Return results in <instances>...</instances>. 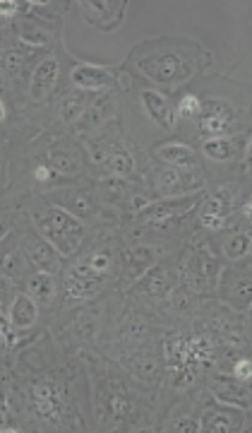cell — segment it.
Instances as JSON below:
<instances>
[{
	"instance_id": "cell-1",
	"label": "cell",
	"mask_w": 252,
	"mask_h": 433,
	"mask_svg": "<svg viewBox=\"0 0 252 433\" xmlns=\"http://www.w3.org/2000/svg\"><path fill=\"white\" fill-rule=\"evenodd\" d=\"M39 224L46 236L60 248L63 256L72 253L74 246L79 243V238H82V227H79V222L70 212L60 210V207H51L46 214H41Z\"/></svg>"
},
{
	"instance_id": "cell-2",
	"label": "cell",
	"mask_w": 252,
	"mask_h": 433,
	"mask_svg": "<svg viewBox=\"0 0 252 433\" xmlns=\"http://www.w3.org/2000/svg\"><path fill=\"white\" fill-rule=\"evenodd\" d=\"M142 70L161 84H176L188 75V58L178 51H161L142 58Z\"/></svg>"
},
{
	"instance_id": "cell-3",
	"label": "cell",
	"mask_w": 252,
	"mask_h": 433,
	"mask_svg": "<svg viewBox=\"0 0 252 433\" xmlns=\"http://www.w3.org/2000/svg\"><path fill=\"white\" fill-rule=\"evenodd\" d=\"M104 272L94 270L89 265V260L79 262L70 270V275L65 277V291H68L70 299H87V296L94 294V289L104 280Z\"/></svg>"
},
{
	"instance_id": "cell-4",
	"label": "cell",
	"mask_w": 252,
	"mask_h": 433,
	"mask_svg": "<svg viewBox=\"0 0 252 433\" xmlns=\"http://www.w3.org/2000/svg\"><path fill=\"white\" fill-rule=\"evenodd\" d=\"M31 404H34V412L39 414L44 421H60V414H63V402H60V390L51 383H39L31 390Z\"/></svg>"
},
{
	"instance_id": "cell-5",
	"label": "cell",
	"mask_w": 252,
	"mask_h": 433,
	"mask_svg": "<svg viewBox=\"0 0 252 433\" xmlns=\"http://www.w3.org/2000/svg\"><path fill=\"white\" fill-rule=\"evenodd\" d=\"M82 5L84 17L92 22L94 27L99 29H115L123 20V12H125V3H79Z\"/></svg>"
},
{
	"instance_id": "cell-6",
	"label": "cell",
	"mask_w": 252,
	"mask_h": 433,
	"mask_svg": "<svg viewBox=\"0 0 252 433\" xmlns=\"http://www.w3.org/2000/svg\"><path fill=\"white\" fill-rule=\"evenodd\" d=\"M233 125V111L228 103L223 101H212L207 106V111L199 119V130L209 138H221L231 130Z\"/></svg>"
},
{
	"instance_id": "cell-7",
	"label": "cell",
	"mask_w": 252,
	"mask_h": 433,
	"mask_svg": "<svg viewBox=\"0 0 252 433\" xmlns=\"http://www.w3.org/2000/svg\"><path fill=\"white\" fill-rule=\"evenodd\" d=\"M195 202H197L195 197H183V200L163 202V205H149L147 210L139 214V219H142V222H154V224H168L171 219H176V216L188 214L195 207Z\"/></svg>"
},
{
	"instance_id": "cell-8",
	"label": "cell",
	"mask_w": 252,
	"mask_h": 433,
	"mask_svg": "<svg viewBox=\"0 0 252 433\" xmlns=\"http://www.w3.org/2000/svg\"><path fill=\"white\" fill-rule=\"evenodd\" d=\"M72 82L82 89H101L106 84L113 82V75L109 73L106 68H94V65H77L72 70Z\"/></svg>"
},
{
	"instance_id": "cell-9",
	"label": "cell",
	"mask_w": 252,
	"mask_h": 433,
	"mask_svg": "<svg viewBox=\"0 0 252 433\" xmlns=\"http://www.w3.org/2000/svg\"><path fill=\"white\" fill-rule=\"evenodd\" d=\"M154 154H156L158 159H163V162L173 164V166H180V169H190L197 164V154H195V149L188 147V145H178V143L161 145V147L154 149Z\"/></svg>"
},
{
	"instance_id": "cell-10",
	"label": "cell",
	"mask_w": 252,
	"mask_h": 433,
	"mask_svg": "<svg viewBox=\"0 0 252 433\" xmlns=\"http://www.w3.org/2000/svg\"><path fill=\"white\" fill-rule=\"evenodd\" d=\"M55 77H58V60L46 58L36 65L34 75H31V94L34 99H41L51 87H53Z\"/></svg>"
},
{
	"instance_id": "cell-11",
	"label": "cell",
	"mask_w": 252,
	"mask_h": 433,
	"mask_svg": "<svg viewBox=\"0 0 252 433\" xmlns=\"http://www.w3.org/2000/svg\"><path fill=\"white\" fill-rule=\"evenodd\" d=\"M27 256H29L31 262H34L36 267H41V270L46 272L58 270V253H55V248L51 246L48 241H41V238L31 241L29 248H27Z\"/></svg>"
},
{
	"instance_id": "cell-12",
	"label": "cell",
	"mask_w": 252,
	"mask_h": 433,
	"mask_svg": "<svg viewBox=\"0 0 252 433\" xmlns=\"http://www.w3.org/2000/svg\"><path fill=\"white\" fill-rule=\"evenodd\" d=\"M10 320L15 327H20V330H27V327H31V325L36 323V304L31 296L22 294L15 299V304H12V310H10Z\"/></svg>"
},
{
	"instance_id": "cell-13",
	"label": "cell",
	"mask_w": 252,
	"mask_h": 433,
	"mask_svg": "<svg viewBox=\"0 0 252 433\" xmlns=\"http://www.w3.org/2000/svg\"><path fill=\"white\" fill-rule=\"evenodd\" d=\"M240 426H242V417L231 412H212L204 417V423H202L204 431H212V433L240 431Z\"/></svg>"
},
{
	"instance_id": "cell-14",
	"label": "cell",
	"mask_w": 252,
	"mask_h": 433,
	"mask_svg": "<svg viewBox=\"0 0 252 433\" xmlns=\"http://www.w3.org/2000/svg\"><path fill=\"white\" fill-rule=\"evenodd\" d=\"M29 294L34 296V299L44 301V304H48L55 294V280L48 272H39V275H34L29 280Z\"/></svg>"
},
{
	"instance_id": "cell-15",
	"label": "cell",
	"mask_w": 252,
	"mask_h": 433,
	"mask_svg": "<svg viewBox=\"0 0 252 433\" xmlns=\"http://www.w3.org/2000/svg\"><path fill=\"white\" fill-rule=\"evenodd\" d=\"M142 101H144V108H147L149 116H152L154 121H158L161 125H168V123H166L168 101L161 97V94H158V92H152V89H147V92H142Z\"/></svg>"
},
{
	"instance_id": "cell-16",
	"label": "cell",
	"mask_w": 252,
	"mask_h": 433,
	"mask_svg": "<svg viewBox=\"0 0 252 433\" xmlns=\"http://www.w3.org/2000/svg\"><path fill=\"white\" fill-rule=\"evenodd\" d=\"M202 224L212 232H219L223 227V202L219 197H212V200L204 202L202 207Z\"/></svg>"
},
{
	"instance_id": "cell-17",
	"label": "cell",
	"mask_w": 252,
	"mask_h": 433,
	"mask_svg": "<svg viewBox=\"0 0 252 433\" xmlns=\"http://www.w3.org/2000/svg\"><path fill=\"white\" fill-rule=\"evenodd\" d=\"M202 149H204V154H207L209 159H216V162H228V159L233 157V152H236L233 143H228V140H223V138L207 140Z\"/></svg>"
},
{
	"instance_id": "cell-18",
	"label": "cell",
	"mask_w": 252,
	"mask_h": 433,
	"mask_svg": "<svg viewBox=\"0 0 252 433\" xmlns=\"http://www.w3.org/2000/svg\"><path fill=\"white\" fill-rule=\"evenodd\" d=\"M183 183L185 176H180L173 169L158 173V190H161V195H178V193H183Z\"/></svg>"
},
{
	"instance_id": "cell-19",
	"label": "cell",
	"mask_w": 252,
	"mask_h": 433,
	"mask_svg": "<svg viewBox=\"0 0 252 433\" xmlns=\"http://www.w3.org/2000/svg\"><path fill=\"white\" fill-rule=\"evenodd\" d=\"M106 164H109L111 171L118 173V176H128V173L132 171V159H130V154H125V152L111 154V157L106 159Z\"/></svg>"
},
{
	"instance_id": "cell-20",
	"label": "cell",
	"mask_w": 252,
	"mask_h": 433,
	"mask_svg": "<svg viewBox=\"0 0 252 433\" xmlns=\"http://www.w3.org/2000/svg\"><path fill=\"white\" fill-rule=\"evenodd\" d=\"M144 286H147V291H152V294H156V296L166 294V289H168L166 272H163V270L149 272V277H147V282H144Z\"/></svg>"
},
{
	"instance_id": "cell-21",
	"label": "cell",
	"mask_w": 252,
	"mask_h": 433,
	"mask_svg": "<svg viewBox=\"0 0 252 433\" xmlns=\"http://www.w3.org/2000/svg\"><path fill=\"white\" fill-rule=\"evenodd\" d=\"M247 248H250V238H247L245 234H236V236H231V241L226 243V256L240 258L247 253Z\"/></svg>"
},
{
	"instance_id": "cell-22",
	"label": "cell",
	"mask_w": 252,
	"mask_h": 433,
	"mask_svg": "<svg viewBox=\"0 0 252 433\" xmlns=\"http://www.w3.org/2000/svg\"><path fill=\"white\" fill-rule=\"evenodd\" d=\"M202 111V103H199L197 97H185L183 101L178 103V116L180 119H188V116H195Z\"/></svg>"
},
{
	"instance_id": "cell-23",
	"label": "cell",
	"mask_w": 252,
	"mask_h": 433,
	"mask_svg": "<svg viewBox=\"0 0 252 433\" xmlns=\"http://www.w3.org/2000/svg\"><path fill=\"white\" fill-rule=\"evenodd\" d=\"M82 101L84 99L82 97H68L65 99V103H63V116L68 121H74L79 116V111H82Z\"/></svg>"
},
{
	"instance_id": "cell-24",
	"label": "cell",
	"mask_w": 252,
	"mask_h": 433,
	"mask_svg": "<svg viewBox=\"0 0 252 433\" xmlns=\"http://www.w3.org/2000/svg\"><path fill=\"white\" fill-rule=\"evenodd\" d=\"M53 169H58L60 173H72L74 169H77V164H74V159L70 157V154H55Z\"/></svg>"
},
{
	"instance_id": "cell-25",
	"label": "cell",
	"mask_w": 252,
	"mask_h": 433,
	"mask_svg": "<svg viewBox=\"0 0 252 433\" xmlns=\"http://www.w3.org/2000/svg\"><path fill=\"white\" fill-rule=\"evenodd\" d=\"M70 205H72V210L77 212V216H89L92 212H94L92 200L89 197H84V195H77V200H70Z\"/></svg>"
},
{
	"instance_id": "cell-26",
	"label": "cell",
	"mask_w": 252,
	"mask_h": 433,
	"mask_svg": "<svg viewBox=\"0 0 252 433\" xmlns=\"http://www.w3.org/2000/svg\"><path fill=\"white\" fill-rule=\"evenodd\" d=\"M0 270L5 272V275H15V272L22 270V260L17 253H10V256L3 258V262H0Z\"/></svg>"
},
{
	"instance_id": "cell-27",
	"label": "cell",
	"mask_w": 252,
	"mask_h": 433,
	"mask_svg": "<svg viewBox=\"0 0 252 433\" xmlns=\"http://www.w3.org/2000/svg\"><path fill=\"white\" fill-rule=\"evenodd\" d=\"M89 265L94 267V270H99V272H104V275H106V270L111 267V256L106 251L94 253V256L89 258Z\"/></svg>"
},
{
	"instance_id": "cell-28",
	"label": "cell",
	"mask_w": 252,
	"mask_h": 433,
	"mask_svg": "<svg viewBox=\"0 0 252 433\" xmlns=\"http://www.w3.org/2000/svg\"><path fill=\"white\" fill-rule=\"evenodd\" d=\"M22 39L31 46H44L46 41H48V36H46L44 32H22Z\"/></svg>"
},
{
	"instance_id": "cell-29",
	"label": "cell",
	"mask_w": 252,
	"mask_h": 433,
	"mask_svg": "<svg viewBox=\"0 0 252 433\" xmlns=\"http://www.w3.org/2000/svg\"><path fill=\"white\" fill-rule=\"evenodd\" d=\"M20 10V3H12V0H0V15L10 17Z\"/></svg>"
},
{
	"instance_id": "cell-30",
	"label": "cell",
	"mask_w": 252,
	"mask_h": 433,
	"mask_svg": "<svg viewBox=\"0 0 252 433\" xmlns=\"http://www.w3.org/2000/svg\"><path fill=\"white\" fill-rule=\"evenodd\" d=\"M250 373H252L250 361H247V359L238 361V364H236V375H238V378H240V380H247V378H250Z\"/></svg>"
},
{
	"instance_id": "cell-31",
	"label": "cell",
	"mask_w": 252,
	"mask_h": 433,
	"mask_svg": "<svg viewBox=\"0 0 252 433\" xmlns=\"http://www.w3.org/2000/svg\"><path fill=\"white\" fill-rule=\"evenodd\" d=\"M3 63H5V68L17 70L22 65V55H17V53H3Z\"/></svg>"
},
{
	"instance_id": "cell-32",
	"label": "cell",
	"mask_w": 252,
	"mask_h": 433,
	"mask_svg": "<svg viewBox=\"0 0 252 433\" xmlns=\"http://www.w3.org/2000/svg\"><path fill=\"white\" fill-rule=\"evenodd\" d=\"M111 407H113V412L118 414V417H123V414L128 412V402H125V399H120V397L111 399Z\"/></svg>"
},
{
	"instance_id": "cell-33",
	"label": "cell",
	"mask_w": 252,
	"mask_h": 433,
	"mask_svg": "<svg viewBox=\"0 0 252 433\" xmlns=\"http://www.w3.org/2000/svg\"><path fill=\"white\" fill-rule=\"evenodd\" d=\"M176 431H199V428H197V423H195V421H190V419H183V421H178V423H176Z\"/></svg>"
},
{
	"instance_id": "cell-34",
	"label": "cell",
	"mask_w": 252,
	"mask_h": 433,
	"mask_svg": "<svg viewBox=\"0 0 252 433\" xmlns=\"http://www.w3.org/2000/svg\"><path fill=\"white\" fill-rule=\"evenodd\" d=\"M36 178H39V181H48V178H51V169L41 164V166L36 169Z\"/></svg>"
},
{
	"instance_id": "cell-35",
	"label": "cell",
	"mask_w": 252,
	"mask_h": 433,
	"mask_svg": "<svg viewBox=\"0 0 252 433\" xmlns=\"http://www.w3.org/2000/svg\"><path fill=\"white\" fill-rule=\"evenodd\" d=\"M0 332H8L5 330V320H3V306H0Z\"/></svg>"
},
{
	"instance_id": "cell-36",
	"label": "cell",
	"mask_w": 252,
	"mask_h": 433,
	"mask_svg": "<svg viewBox=\"0 0 252 433\" xmlns=\"http://www.w3.org/2000/svg\"><path fill=\"white\" fill-rule=\"evenodd\" d=\"M5 232H8V227H5V222H3V219H0V238L5 236Z\"/></svg>"
},
{
	"instance_id": "cell-37",
	"label": "cell",
	"mask_w": 252,
	"mask_h": 433,
	"mask_svg": "<svg viewBox=\"0 0 252 433\" xmlns=\"http://www.w3.org/2000/svg\"><path fill=\"white\" fill-rule=\"evenodd\" d=\"M3 116H5V111H3V103H0V121H3Z\"/></svg>"
}]
</instances>
